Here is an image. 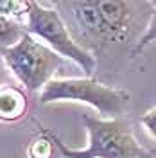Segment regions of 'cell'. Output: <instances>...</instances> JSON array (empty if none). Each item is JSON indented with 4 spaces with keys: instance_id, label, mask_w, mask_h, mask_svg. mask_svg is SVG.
Masks as SVG:
<instances>
[{
    "instance_id": "5",
    "label": "cell",
    "mask_w": 156,
    "mask_h": 158,
    "mask_svg": "<svg viewBox=\"0 0 156 158\" xmlns=\"http://www.w3.org/2000/svg\"><path fill=\"white\" fill-rule=\"evenodd\" d=\"M29 101L25 92L14 85L0 86V120L16 122L27 113Z\"/></svg>"
},
{
    "instance_id": "4",
    "label": "cell",
    "mask_w": 156,
    "mask_h": 158,
    "mask_svg": "<svg viewBox=\"0 0 156 158\" xmlns=\"http://www.w3.org/2000/svg\"><path fill=\"white\" fill-rule=\"evenodd\" d=\"M0 58L29 92H41L63 67V58L29 32L14 47L0 50Z\"/></svg>"
},
{
    "instance_id": "3",
    "label": "cell",
    "mask_w": 156,
    "mask_h": 158,
    "mask_svg": "<svg viewBox=\"0 0 156 158\" xmlns=\"http://www.w3.org/2000/svg\"><path fill=\"white\" fill-rule=\"evenodd\" d=\"M129 92L117 86H108L92 77H70V79H52L39 92V102H84L104 118H118L127 110Z\"/></svg>"
},
{
    "instance_id": "9",
    "label": "cell",
    "mask_w": 156,
    "mask_h": 158,
    "mask_svg": "<svg viewBox=\"0 0 156 158\" xmlns=\"http://www.w3.org/2000/svg\"><path fill=\"white\" fill-rule=\"evenodd\" d=\"M154 41H156V4H154L153 16H151V20H149V25H147L144 36L138 40V43L131 49V58H135V56H138V54H142L147 45H151V43H154Z\"/></svg>"
},
{
    "instance_id": "7",
    "label": "cell",
    "mask_w": 156,
    "mask_h": 158,
    "mask_svg": "<svg viewBox=\"0 0 156 158\" xmlns=\"http://www.w3.org/2000/svg\"><path fill=\"white\" fill-rule=\"evenodd\" d=\"M54 144L45 133H41L38 138H34L27 148L29 158H54Z\"/></svg>"
},
{
    "instance_id": "8",
    "label": "cell",
    "mask_w": 156,
    "mask_h": 158,
    "mask_svg": "<svg viewBox=\"0 0 156 158\" xmlns=\"http://www.w3.org/2000/svg\"><path fill=\"white\" fill-rule=\"evenodd\" d=\"M0 15L22 22V18H27V2L18 0H0ZM25 23V22H22Z\"/></svg>"
},
{
    "instance_id": "6",
    "label": "cell",
    "mask_w": 156,
    "mask_h": 158,
    "mask_svg": "<svg viewBox=\"0 0 156 158\" xmlns=\"http://www.w3.org/2000/svg\"><path fill=\"white\" fill-rule=\"evenodd\" d=\"M25 34H27L25 23L0 15V50L14 47Z\"/></svg>"
},
{
    "instance_id": "10",
    "label": "cell",
    "mask_w": 156,
    "mask_h": 158,
    "mask_svg": "<svg viewBox=\"0 0 156 158\" xmlns=\"http://www.w3.org/2000/svg\"><path fill=\"white\" fill-rule=\"evenodd\" d=\"M140 122H142L144 129L149 133V137H153L156 140V106L151 110H147L146 113L142 115Z\"/></svg>"
},
{
    "instance_id": "2",
    "label": "cell",
    "mask_w": 156,
    "mask_h": 158,
    "mask_svg": "<svg viewBox=\"0 0 156 158\" xmlns=\"http://www.w3.org/2000/svg\"><path fill=\"white\" fill-rule=\"evenodd\" d=\"M25 29L31 36L43 40L61 58L72 59L84 72V77H92L97 72V59L93 52L83 47L72 36L56 7H49L41 2H32V0L27 2Z\"/></svg>"
},
{
    "instance_id": "1",
    "label": "cell",
    "mask_w": 156,
    "mask_h": 158,
    "mask_svg": "<svg viewBox=\"0 0 156 158\" xmlns=\"http://www.w3.org/2000/svg\"><path fill=\"white\" fill-rule=\"evenodd\" d=\"M83 122L88 131V146L84 149L68 148L49 128H39L65 158H151V151L140 146L131 124L124 118H99L83 113Z\"/></svg>"
}]
</instances>
